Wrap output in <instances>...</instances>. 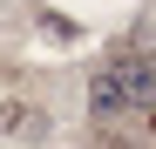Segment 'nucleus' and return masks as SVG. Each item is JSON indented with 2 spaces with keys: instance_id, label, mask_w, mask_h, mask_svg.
Masks as SVG:
<instances>
[{
  "instance_id": "f257e3e1",
  "label": "nucleus",
  "mask_w": 156,
  "mask_h": 149,
  "mask_svg": "<svg viewBox=\"0 0 156 149\" xmlns=\"http://www.w3.org/2000/svg\"><path fill=\"white\" fill-rule=\"evenodd\" d=\"M102 74H109V88H115V102H122V109H136V115L156 109V68H149L143 54H129V47H122V54L102 61Z\"/></svg>"
},
{
  "instance_id": "f03ea898",
  "label": "nucleus",
  "mask_w": 156,
  "mask_h": 149,
  "mask_svg": "<svg viewBox=\"0 0 156 149\" xmlns=\"http://www.w3.org/2000/svg\"><path fill=\"white\" fill-rule=\"evenodd\" d=\"M0 136H14V142L41 149L48 136H55V115H48L41 102H20V95H0Z\"/></svg>"
},
{
  "instance_id": "7ed1b4c3",
  "label": "nucleus",
  "mask_w": 156,
  "mask_h": 149,
  "mask_svg": "<svg viewBox=\"0 0 156 149\" xmlns=\"http://www.w3.org/2000/svg\"><path fill=\"white\" fill-rule=\"evenodd\" d=\"M34 27H41L48 47H75V41H88L82 20H68V14H55V7H41V14H34Z\"/></svg>"
},
{
  "instance_id": "20e7f679",
  "label": "nucleus",
  "mask_w": 156,
  "mask_h": 149,
  "mask_svg": "<svg viewBox=\"0 0 156 149\" xmlns=\"http://www.w3.org/2000/svg\"><path fill=\"white\" fill-rule=\"evenodd\" d=\"M88 115H95V122L122 115V102H115V88H109V74H102V68H95V81H88Z\"/></svg>"
}]
</instances>
